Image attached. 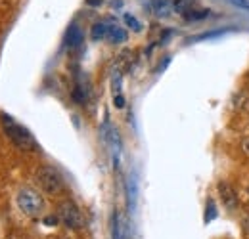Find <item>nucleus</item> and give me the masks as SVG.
Segmentation results:
<instances>
[{
    "label": "nucleus",
    "mask_w": 249,
    "mask_h": 239,
    "mask_svg": "<svg viewBox=\"0 0 249 239\" xmlns=\"http://www.w3.org/2000/svg\"><path fill=\"white\" fill-rule=\"evenodd\" d=\"M0 119H2V126H4V130H6V134H8V138H10L19 150H35V148H36V142H35L33 134L25 126H21L19 122H16V120L12 119L10 115H6V113H2Z\"/></svg>",
    "instance_id": "1"
},
{
    "label": "nucleus",
    "mask_w": 249,
    "mask_h": 239,
    "mask_svg": "<svg viewBox=\"0 0 249 239\" xmlns=\"http://www.w3.org/2000/svg\"><path fill=\"white\" fill-rule=\"evenodd\" d=\"M16 203H18L19 210L25 216H29V218H38L42 214V210H44V199H42V195L36 189H33V188H21L18 191Z\"/></svg>",
    "instance_id": "2"
},
{
    "label": "nucleus",
    "mask_w": 249,
    "mask_h": 239,
    "mask_svg": "<svg viewBox=\"0 0 249 239\" xmlns=\"http://www.w3.org/2000/svg\"><path fill=\"white\" fill-rule=\"evenodd\" d=\"M36 184L48 195H58L63 191V178L54 167H40L36 171Z\"/></svg>",
    "instance_id": "3"
},
{
    "label": "nucleus",
    "mask_w": 249,
    "mask_h": 239,
    "mask_svg": "<svg viewBox=\"0 0 249 239\" xmlns=\"http://www.w3.org/2000/svg\"><path fill=\"white\" fill-rule=\"evenodd\" d=\"M58 218H60V222H62L63 226H67L69 230H81L87 224L85 214L69 199L60 203V207H58Z\"/></svg>",
    "instance_id": "4"
},
{
    "label": "nucleus",
    "mask_w": 249,
    "mask_h": 239,
    "mask_svg": "<svg viewBox=\"0 0 249 239\" xmlns=\"http://www.w3.org/2000/svg\"><path fill=\"white\" fill-rule=\"evenodd\" d=\"M218 195H220V201L222 205L228 210H234L238 207V195H236V189L228 184V182H218Z\"/></svg>",
    "instance_id": "5"
},
{
    "label": "nucleus",
    "mask_w": 249,
    "mask_h": 239,
    "mask_svg": "<svg viewBox=\"0 0 249 239\" xmlns=\"http://www.w3.org/2000/svg\"><path fill=\"white\" fill-rule=\"evenodd\" d=\"M144 4H146V8L157 16V17H167V16H171V12H173V4H171V0H144Z\"/></svg>",
    "instance_id": "6"
},
{
    "label": "nucleus",
    "mask_w": 249,
    "mask_h": 239,
    "mask_svg": "<svg viewBox=\"0 0 249 239\" xmlns=\"http://www.w3.org/2000/svg\"><path fill=\"white\" fill-rule=\"evenodd\" d=\"M65 42H67V46H69V48H77V46H81V44H83V31H81L79 25H71V27L67 29Z\"/></svg>",
    "instance_id": "7"
},
{
    "label": "nucleus",
    "mask_w": 249,
    "mask_h": 239,
    "mask_svg": "<svg viewBox=\"0 0 249 239\" xmlns=\"http://www.w3.org/2000/svg\"><path fill=\"white\" fill-rule=\"evenodd\" d=\"M109 25H111V21H98V23H94L92 31H90L92 40H106L107 34H109Z\"/></svg>",
    "instance_id": "8"
},
{
    "label": "nucleus",
    "mask_w": 249,
    "mask_h": 239,
    "mask_svg": "<svg viewBox=\"0 0 249 239\" xmlns=\"http://www.w3.org/2000/svg\"><path fill=\"white\" fill-rule=\"evenodd\" d=\"M126 31L121 27V25H117V23H111L109 25V34H107V40L109 42H113V44H121L126 40Z\"/></svg>",
    "instance_id": "9"
},
{
    "label": "nucleus",
    "mask_w": 249,
    "mask_h": 239,
    "mask_svg": "<svg viewBox=\"0 0 249 239\" xmlns=\"http://www.w3.org/2000/svg\"><path fill=\"white\" fill-rule=\"evenodd\" d=\"M194 4H196V0H175L173 2V10L186 17L188 14L194 10Z\"/></svg>",
    "instance_id": "10"
},
{
    "label": "nucleus",
    "mask_w": 249,
    "mask_h": 239,
    "mask_svg": "<svg viewBox=\"0 0 249 239\" xmlns=\"http://www.w3.org/2000/svg\"><path fill=\"white\" fill-rule=\"evenodd\" d=\"M123 19H124V23H126V27H128V29L136 31V33H138V31H142V23H140L132 14H124Z\"/></svg>",
    "instance_id": "11"
},
{
    "label": "nucleus",
    "mask_w": 249,
    "mask_h": 239,
    "mask_svg": "<svg viewBox=\"0 0 249 239\" xmlns=\"http://www.w3.org/2000/svg\"><path fill=\"white\" fill-rule=\"evenodd\" d=\"M113 103H115V107H117V109L124 107V96L123 94H121V96H113Z\"/></svg>",
    "instance_id": "12"
},
{
    "label": "nucleus",
    "mask_w": 249,
    "mask_h": 239,
    "mask_svg": "<svg viewBox=\"0 0 249 239\" xmlns=\"http://www.w3.org/2000/svg\"><path fill=\"white\" fill-rule=\"evenodd\" d=\"M242 228H244V234L249 238V214L244 216V220H242Z\"/></svg>",
    "instance_id": "13"
},
{
    "label": "nucleus",
    "mask_w": 249,
    "mask_h": 239,
    "mask_svg": "<svg viewBox=\"0 0 249 239\" xmlns=\"http://www.w3.org/2000/svg\"><path fill=\"white\" fill-rule=\"evenodd\" d=\"M234 4H238V6H244V8H249V4L246 2V0H232Z\"/></svg>",
    "instance_id": "14"
},
{
    "label": "nucleus",
    "mask_w": 249,
    "mask_h": 239,
    "mask_svg": "<svg viewBox=\"0 0 249 239\" xmlns=\"http://www.w3.org/2000/svg\"><path fill=\"white\" fill-rule=\"evenodd\" d=\"M244 150H246L249 153V136L246 138V140H244Z\"/></svg>",
    "instance_id": "15"
},
{
    "label": "nucleus",
    "mask_w": 249,
    "mask_h": 239,
    "mask_svg": "<svg viewBox=\"0 0 249 239\" xmlns=\"http://www.w3.org/2000/svg\"><path fill=\"white\" fill-rule=\"evenodd\" d=\"M89 4H100V0H87Z\"/></svg>",
    "instance_id": "16"
},
{
    "label": "nucleus",
    "mask_w": 249,
    "mask_h": 239,
    "mask_svg": "<svg viewBox=\"0 0 249 239\" xmlns=\"http://www.w3.org/2000/svg\"><path fill=\"white\" fill-rule=\"evenodd\" d=\"M12 239H27V238H19V236H18V238H12Z\"/></svg>",
    "instance_id": "17"
},
{
    "label": "nucleus",
    "mask_w": 249,
    "mask_h": 239,
    "mask_svg": "<svg viewBox=\"0 0 249 239\" xmlns=\"http://www.w3.org/2000/svg\"><path fill=\"white\" fill-rule=\"evenodd\" d=\"M60 239H71V238H60Z\"/></svg>",
    "instance_id": "18"
},
{
    "label": "nucleus",
    "mask_w": 249,
    "mask_h": 239,
    "mask_svg": "<svg viewBox=\"0 0 249 239\" xmlns=\"http://www.w3.org/2000/svg\"><path fill=\"white\" fill-rule=\"evenodd\" d=\"M248 197H249V188H248Z\"/></svg>",
    "instance_id": "19"
}]
</instances>
